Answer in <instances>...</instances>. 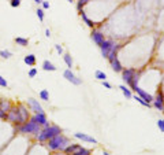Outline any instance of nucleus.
Listing matches in <instances>:
<instances>
[{"instance_id":"obj_26","label":"nucleus","mask_w":164,"mask_h":155,"mask_svg":"<svg viewBox=\"0 0 164 155\" xmlns=\"http://www.w3.org/2000/svg\"><path fill=\"white\" fill-rule=\"evenodd\" d=\"M71 155H92L90 154V150H88V148H80V150H77L75 153H72Z\"/></svg>"},{"instance_id":"obj_6","label":"nucleus","mask_w":164,"mask_h":155,"mask_svg":"<svg viewBox=\"0 0 164 155\" xmlns=\"http://www.w3.org/2000/svg\"><path fill=\"white\" fill-rule=\"evenodd\" d=\"M63 77H64L68 83H71L72 85H81L82 84V80L80 77H77V75L71 71V69H67V70L63 71Z\"/></svg>"},{"instance_id":"obj_4","label":"nucleus","mask_w":164,"mask_h":155,"mask_svg":"<svg viewBox=\"0 0 164 155\" xmlns=\"http://www.w3.org/2000/svg\"><path fill=\"white\" fill-rule=\"evenodd\" d=\"M7 121L12 122V124H17V126L21 125V124H23V121H22V118H21V114H19V109H18V106H12L11 110L7 113Z\"/></svg>"},{"instance_id":"obj_5","label":"nucleus","mask_w":164,"mask_h":155,"mask_svg":"<svg viewBox=\"0 0 164 155\" xmlns=\"http://www.w3.org/2000/svg\"><path fill=\"white\" fill-rule=\"evenodd\" d=\"M115 41L113 40H104V43L100 45V50H101V55L104 58H108L109 52L112 51V48L115 47Z\"/></svg>"},{"instance_id":"obj_21","label":"nucleus","mask_w":164,"mask_h":155,"mask_svg":"<svg viewBox=\"0 0 164 155\" xmlns=\"http://www.w3.org/2000/svg\"><path fill=\"white\" fill-rule=\"evenodd\" d=\"M43 70L45 71H56V66L51 61H44L43 62Z\"/></svg>"},{"instance_id":"obj_7","label":"nucleus","mask_w":164,"mask_h":155,"mask_svg":"<svg viewBox=\"0 0 164 155\" xmlns=\"http://www.w3.org/2000/svg\"><path fill=\"white\" fill-rule=\"evenodd\" d=\"M30 119L33 122H36V124H39L41 128H45V126H48V119H47V115L45 113H36L33 117H30Z\"/></svg>"},{"instance_id":"obj_20","label":"nucleus","mask_w":164,"mask_h":155,"mask_svg":"<svg viewBox=\"0 0 164 155\" xmlns=\"http://www.w3.org/2000/svg\"><path fill=\"white\" fill-rule=\"evenodd\" d=\"M80 148H81V145H80V144H68L67 147H66L63 151H64V154L71 155L72 153H75L77 150H80Z\"/></svg>"},{"instance_id":"obj_30","label":"nucleus","mask_w":164,"mask_h":155,"mask_svg":"<svg viewBox=\"0 0 164 155\" xmlns=\"http://www.w3.org/2000/svg\"><path fill=\"white\" fill-rule=\"evenodd\" d=\"M131 99H134V100H137V102H138V103H140V104H142V106H146V107H149V106H150V104H149V103H146V102H145V100H144V99H141V97H140V96H138V95H134V96H133V97H131Z\"/></svg>"},{"instance_id":"obj_10","label":"nucleus","mask_w":164,"mask_h":155,"mask_svg":"<svg viewBox=\"0 0 164 155\" xmlns=\"http://www.w3.org/2000/svg\"><path fill=\"white\" fill-rule=\"evenodd\" d=\"M90 39L93 40V43L96 44V45H101V44L104 43V40H105V37H104V33L97 29H93L92 30V34H90Z\"/></svg>"},{"instance_id":"obj_19","label":"nucleus","mask_w":164,"mask_h":155,"mask_svg":"<svg viewBox=\"0 0 164 155\" xmlns=\"http://www.w3.org/2000/svg\"><path fill=\"white\" fill-rule=\"evenodd\" d=\"M121 47H122L121 44H115V47H113V48H112V51L109 52L108 58H107L109 62H111V61H113V59H115V58H118V51H119V50H121Z\"/></svg>"},{"instance_id":"obj_23","label":"nucleus","mask_w":164,"mask_h":155,"mask_svg":"<svg viewBox=\"0 0 164 155\" xmlns=\"http://www.w3.org/2000/svg\"><path fill=\"white\" fill-rule=\"evenodd\" d=\"M119 89H121L122 93L126 96V99H131V97H133V93H131V91L129 89V88H126V85H121V87H119Z\"/></svg>"},{"instance_id":"obj_42","label":"nucleus","mask_w":164,"mask_h":155,"mask_svg":"<svg viewBox=\"0 0 164 155\" xmlns=\"http://www.w3.org/2000/svg\"><path fill=\"white\" fill-rule=\"evenodd\" d=\"M33 2H36V3H39V4H40V3H43V0H33Z\"/></svg>"},{"instance_id":"obj_25","label":"nucleus","mask_w":164,"mask_h":155,"mask_svg":"<svg viewBox=\"0 0 164 155\" xmlns=\"http://www.w3.org/2000/svg\"><path fill=\"white\" fill-rule=\"evenodd\" d=\"M94 77H96L97 80H100V81H105L107 80V74L104 71H101V70H96V73H94Z\"/></svg>"},{"instance_id":"obj_43","label":"nucleus","mask_w":164,"mask_h":155,"mask_svg":"<svg viewBox=\"0 0 164 155\" xmlns=\"http://www.w3.org/2000/svg\"><path fill=\"white\" fill-rule=\"evenodd\" d=\"M67 2H68V3H72V2H74V0H67Z\"/></svg>"},{"instance_id":"obj_8","label":"nucleus","mask_w":164,"mask_h":155,"mask_svg":"<svg viewBox=\"0 0 164 155\" xmlns=\"http://www.w3.org/2000/svg\"><path fill=\"white\" fill-rule=\"evenodd\" d=\"M135 74H137V73H135L134 69H125V67H123V70H122V80L125 81L127 85H130L131 83H133Z\"/></svg>"},{"instance_id":"obj_38","label":"nucleus","mask_w":164,"mask_h":155,"mask_svg":"<svg viewBox=\"0 0 164 155\" xmlns=\"http://www.w3.org/2000/svg\"><path fill=\"white\" fill-rule=\"evenodd\" d=\"M41 4H43V7H41L43 10H48V8H49V3L47 2V0H43V3H41Z\"/></svg>"},{"instance_id":"obj_41","label":"nucleus","mask_w":164,"mask_h":155,"mask_svg":"<svg viewBox=\"0 0 164 155\" xmlns=\"http://www.w3.org/2000/svg\"><path fill=\"white\" fill-rule=\"evenodd\" d=\"M103 155H111V154H109L108 151H103Z\"/></svg>"},{"instance_id":"obj_31","label":"nucleus","mask_w":164,"mask_h":155,"mask_svg":"<svg viewBox=\"0 0 164 155\" xmlns=\"http://www.w3.org/2000/svg\"><path fill=\"white\" fill-rule=\"evenodd\" d=\"M36 14H37V17H39V19H40L41 22L45 19V14H44V10H43V8H37V10H36Z\"/></svg>"},{"instance_id":"obj_3","label":"nucleus","mask_w":164,"mask_h":155,"mask_svg":"<svg viewBox=\"0 0 164 155\" xmlns=\"http://www.w3.org/2000/svg\"><path fill=\"white\" fill-rule=\"evenodd\" d=\"M40 131H41V126L39 124H36V122H33L31 119L17 126V132L23 133V135H34V136H37L40 133Z\"/></svg>"},{"instance_id":"obj_18","label":"nucleus","mask_w":164,"mask_h":155,"mask_svg":"<svg viewBox=\"0 0 164 155\" xmlns=\"http://www.w3.org/2000/svg\"><path fill=\"white\" fill-rule=\"evenodd\" d=\"M109 63H111V67H112V70L115 71V73H122L123 66H122V63L119 62V59H118V58H115L113 61H111Z\"/></svg>"},{"instance_id":"obj_37","label":"nucleus","mask_w":164,"mask_h":155,"mask_svg":"<svg viewBox=\"0 0 164 155\" xmlns=\"http://www.w3.org/2000/svg\"><path fill=\"white\" fill-rule=\"evenodd\" d=\"M0 119H4V121H7V113H4L2 109H0Z\"/></svg>"},{"instance_id":"obj_44","label":"nucleus","mask_w":164,"mask_h":155,"mask_svg":"<svg viewBox=\"0 0 164 155\" xmlns=\"http://www.w3.org/2000/svg\"><path fill=\"white\" fill-rule=\"evenodd\" d=\"M163 113H164V107H163Z\"/></svg>"},{"instance_id":"obj_22","label":"nucleus","mask_w":164,"mask_h":155,"mask_svg":"<svg viewBox=\"0 0 164 155\" xmlns=\"http://www.w3.org/2000/svg\"><path fill=\"white\" fill-rule=\"evenodd\" d=\"M63 61H64V63L67 65L68 69H71L72 65H74V61H72V58H71L70 54H64V55H63Z\"/></svg>"},{"instance_id":"obj_35","label":"nucleus","mask_w":164,"mask_h":155,"mask_svg":"<svg viewBox=\"0 0 164 155\" xmlns=\"http://www.w3.org/2000/svg\"><path fill=\"white\" fill-rule=\"evenodd\" d=\"M157 126H159L160 132H164V119H159L157 121Z\"/></svg>"},{"instance_id":"obj_13","label":"nucleus","mask_w":164,"mask_h":155,"mask_svg":"<svg viewBox=\"0 0 164 155\" xmlns=\"http://www.w3.org/2000/svg\"><path fill=\"white\" fill-rule=\"evenodd\" d=\"M153 106H154V109L163 111V107H164V95H163V92H159L156 97H153Z\"/></svg>"},{"instance_id":"obj_14","label":"nucleus","mask_w":164,"mask_h":155,"mask_svg":"<svg viewBox=\"0 0 164 155\" xmlns=\"http://www.w3.org/2000/svg\"><path fill=\"white\" fill-rule=\"evenodd\" d=\"M12 106H14V104H12V102H11L10 99H4V97H2V99H0V109H2L4 113L10 111Z\"/></svg>"},{"instance_id":"obj_39","label":"nucleus","mask_w":164,"mask_h":155,"mask_svg":"<svg viewBox=\"0 0 164 155\" xmlns=\"http://www.w3.org/2000/svg\"><path fill=\"white\" fill-rule=\"evenodd\" d=\"M103 87H104V88H107V89H112V85L109 84L107 80H105V81H103Z\"/></svg>"},{"instance_id":"obj_17","label":"nucleus","mask_w":164,"mask_h":155,"mask_svg":"<svg viewBox=\"0 0 164 155\" xmlns=\"http://www.w3.org/2000/svg\"><path fill=\"white\" fill-rule=\"evenodd\" d=\"M80 15H81V18H82V21H84V22H85V25H86V26H89V28H92V29H93V28H94V26H96V24H94V22H93L92 19H90V18H89V17H88V15H86V14H85V11H84V10H82V11H80Z\"/></svg>"},{"instance_id":"obj_40","label":"nucleus","mask_w":164,"mask_h":155,"mask_svg":"<svg viewBox=\"0 0 164 155\" xmlns=\"http://www.w3.org/2000/svg\"><path fill=\"white\" fill-rule=\"evenodd\" d=\"M45 37H51V30L45 29Z\"/></svg>"},{"instance_id":"obj_29","label":"nucleus","mask_w":164,"mask_h":155,"mask_svg":"<svg viewBox=\"0 0 164 155\" xmlns=\"http://www.w3.org/2000/svg\"><path fill=\"white\" fill-rule=\"evenodd\" d=\"M40 99L41 100H49V92L47 89L40 91Z\"/></svg>"},{"instance_id":"obj_2","label":"nucleus","mask_w":164,"mask_h":155,"mask_svg":"<svg viewBox=\"0 0 164 155\" xmlns=\"http://www.w3.org/2000/svg\"><path fill=\"white\" fill-rule=\"evenodd\" d=\"M68 144H70V140L66 136H63L62 133L48 140V148L51 151H59V150L63 151Z\"/></svg>"},{"instance_id":"obj_11","label":"nucleus","mask_w":164,"mask_h":155,"mask_svg":"<svg viewBox=\"0 0 164 155\" xmlns=\"http://www.w3.org/2000/svg\"><path fill=\"white\" fill-rule=\"evenodd\" d=\"M133 91H135V92H137V95H138V96H140L141 99H144V100H145V102H146V103H149V104H150V103L153 102V96H152V95H150V93H148L146 91H144L142 88H140V87H138V85H137V87L134 88Z\"/></svg>"},{"instance_id":"obj_33","label":"nucleus","mask_w":164,"mask_h":155,"mask_svg":"<svg viewBox=\"0 0 164 155\" xmlns=\"http://www.w3.org/2000/svg\"><path fill=\"white\" fill-rule=\"evenodd\" d=\"M0 87H3V88H7V87H8L7 80H6L3 75H0Z\"/></svg>"},{"instance_id":"obj_1","label":"nucleus","mask_w":164,"mask_h":155,"mask_svg":"<svg viewBox=\"0 0 164 155\" xmlns=\"http://www.w3.org/2000/svg\"><path fill=\"white\" fill-rule=\"evenodd\" d=\"M62 133V128L58 125H48L45 128H41L40 133L36 136V139L39 140V143H44V141H48L49 139L55 137V136Z\"/></svg>"},{"instance_id":"obj_27","label":"nucleus","mask_w":164,"mask_h":155,"mask_svg":"<svg viewBox=\"0 0 164 155\" xmlns=\"http://www.w3.org/2000/svg\"><path fill=\"white\" fill-rule=\"evenodd\" d=\"M12 56V52L8 51V50H2L0 51V58L2 59H10Z\"/></svg>"},{"instance_id":"obj_36","label":"nucleus","mask_w":164,"mask_h":155,"mask_svg":"<svg viewBox=\"0 0 164 155\" xmlns=\"http://www.w3.org/2000/svg\"><path fill=\"white\" fill-rule=\"evenodd\" d=\"M55 50L58 51L59 55H62V54H63V47L60 45V44H55Z\"/></svg>"},{"instance_id":"obj_32","label":"nucleus","mask_w":164,"mask_h":155,"mask_svg":"<svg viewBox=\"0 0 164 155\" xmlns=\"http://www.w3.org/2000/svg\"><path fill=\"white\" fill-rule=\"evenodd\" d=\"M37 73H39V71H37V69H36V67H31L30 70H29V73H27V75H29L30 78H34V77L37 75Z\"/></svg>"},{"instance_id":"obj_9","label":"nucleus","mask_w":164,"mask_h":155,"mask_svg":"<svg viewBox=\"0 0 164 155\" xmlns=\"http://www.w3.org/2000/svg\"><path fill=\"white\" fill-rule=\"evenodd\" d=\"M74 137L78 139V140H82L84 143H90V144H97V139H94L93 136H89L86 133H81V132H75L74 133Z\"/></svg>"},{"instance_id":"obj_12","label":"nucleus","mask_w":164,"mask_h":155,"mask_svg":"<svg viewBox=\"0 0 164 155\" xmlns=\"http://www.w3.org/2000/svg\"><path fill=\"white\" fill-rule=\"evenodd\" d=\"M27 104L30 106V109L33 110L34 113H44V109H43V106L39 103V100L37 99H33V97H29L27 99Z\"/></svg>"},{"instance_id":"obj_34","label":"nucleus","mask_w":164,"mask_h":155,"mask_svg":"<svg viewBox=\"0 0 164 155\" xmlns=\"http://www.w3.org/2000/svg\"><path fill=\"white\" fill-rule=\"evenodd\" d=\"M21 2H22V0H11L10 4H11V7L17 8V7H19V6H21Z\"/></svg>"},{"instance_id":"obj_28","label":"nucleus","mask_w":164,"mask_h":155,"mask_svg":"<svg viewBox=\"0 0 164 155\" xmlns=\"http://www.w3.org/2000/svg\"><path fill=\"white\" fill-rule=\"evenodd\" d=\"M89 2H90V0H78V3H77V10H78V12L84 10V7H85V6H86Z\"/></svg>"},{"instance_id":"obj_24","label":"nucleus","mask_w":164,"mask_h":155,"mask_svg":"<svg viewBox=\"0 0 164 155\" xmlns=\"http://www.w3.org/2000/svg\"><path fill=\"white\" fill-rule=\"evenodd\" d=\"M15 44H18L21 47H26L29 44V39H26V37H15Z\"/></svg>"},{"instance_id":"obj_15","label":"nucleus","mask_w":164,"mask_h":155,"mask_svg":"<svg viewBox=\"0 0 164 155\" xmlns=\"http://www.w3.org/2000/svg\"><path fill=\"white\" fill-rule=\"evenodd\" d=\"M18 109H19V114H21L22 121L26 122L27 119H29V110H27V107L25 106L23 103H19L18 104Z\"/></svg>"},{"instance_id":"obj_16","label":"nucleus","mask_w":164,"mask_h":155,"mask_svg":"<svg viewBox=\"0 0 164 155\" xmlns=\"http://www.w3.org/2000/svg\"><path fill=\"white\" fill-rule=\"evenodd\" d=\"M23 62L26 63L27 66L33 67V66H36V63H37V58H36V55H33V54H29V55H26L23 58Z\"/></svg>"}]
</instances>
